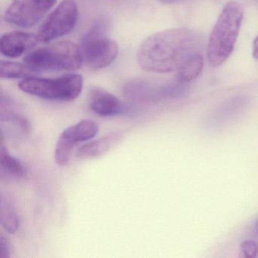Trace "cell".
I'll list each match as a JSON object with an SVG mask.
<instances>
[{"label": "cell", "mask_w": 258, "mask_h": 258, "mask_svg": "<svg viewBox=\"0 0 258 258\" xmlns=\"http://www.w3.org/2000/svg\"><path fill=\"white\" fill-rule=\"evenodd\" d=\"M84 79L78 74H68L55 78L30 77L20 81L21 90L46 100L70 102L82 92Z\"/></svg>", "instance_id": "obj_3"}, {"label": "cell", "mask_w": 258, "mask_h": 258, "mask_svg": "<svg viewBox=\"0 0 258 258\" xmlns=\"http://www.w3.org/2000/svg\"><path fill=\"white\" fill-rule=\"evenodd\" d=\"M24 62L40 73L43 71L77 70L82 66L80 48L72 42L61 41L30 52Z\"/></svg>", "instance_id": "obj_4"}, {"label": "cell", "mask_w": 258, "mask_h": 258, "mask_svg": "<svg viewBox=\"0 0 258 258\" xmlns=\"http://www.w3.org/2000/svg\"><path fill=\"white\" fill-rule=\"evenodd\" d=\"M244 17V9L239 3L230 1L223 7L208 40L207 55L210 64L218 67L233 52Z\"/></svg>", "instance_id": "obj_2"}, {"label": "cell", "mask_w": 258, "mask_h": 258, "mask_svg": "<svg viewBox=\"0 0 258 258\" xmlns=\"http://www.w3.org/2000/svg\"><path fill=\"white\" fill-rule=\"evenodd\" d=\"M203 68V58L200 52L190 56L178 71V78L182 83H188L196 79Z\"/></svg>", "instance_id": "obj_14"}, {"label": "cell", "mask_w": 258, "mask_h": 258, "mask_svg": "<svg viewBox=\"0 0 258 258\" xmlns=\"http://www.w3.org/2000/svg\"><path fill=\"white\" fill-rule=\"evenodd\" d=\"M123 137L122 131H114L105 137L81 146L77 150L76 157L80 159H92L102 156Z\"/></svg>", "instance_id": "obj_11"}, {"label": "cell", "mask_w": 258, "mask_h": 258, "mask_svg": "<svg viewBox=\"0 0 258 258\" xmlns=\"http://www.w3.org/2000/svg\"><path fill=\"white\" fill-rule=\"evenodd\" d=\"M241 253L246 258H255L258 255V244L253 240H247L241 244Z\"/></svg>", "instance_id": "obj_16"}, {"label": "cell", "mask_w": 258, "mask_h": 258, "mask_svg": "<svg viewBox=\"0 0 258 258\" xmlns=\"http://www.w3.org/2000/svg\"><path fill=\"white\" fill-rule=\"evenodd\" d=\"M57 0H13L5 13L6 21L22 28L38 23Z\"/></svg>", "instance_id": "obj_8"}, {"label": "cell", "mask_w": 258, "mask_h": 258, "mask_svg": "<svg viewBox=\"0 0 258 258\" xmlns=\"http://www.w3.org/2000/svg\"><path fill=\"white\" fill-rule=\"evenodd\" d=\"M255 233L258 235V220H256V224H255Z\"/></svg>", "instance_id": "obj_20"}, {"label": "cell", "mask_w": 258, "mask_h": 258, "mask_svg": "<svg viewBox=\"0 0 258 258\" xmlns=\"http://www.w3.org/2000/svg\"><path fill=\"white\" fill-rule=\"evenodd\" d=\"M89 105L95 114L104 117L121 115L130 111V108L117 96L99 87L90 90Z\"/></svg>", "instance_id": "obj_9"}, {"label": "cell", "mask_w": 258, "mask_h": 258, "mask_svg": "<svg viewBox=\"0 0 258 258\" xmlns=\"http://www.w3.org/2000/svg\"><path fill=\"white\" fill-rule=\"evenodd\" d=\"M36 74H37L36 71L25 64L9 61H2L0 64L1 78L6 79L28 78L30 77H34Z\"/></svg>", "instance_id": "obj_15"}, {"label": "cell", "mask_w": 258, "mask_h": 258, "mask_svg": "<svg viewBox=\"0 0 258 258\" xmlns=\"http://www.w3.org/2000/svg\"><path fill=\"white\" fill-rule=\"evenodd\" d=\"M0 173L1 177L13 180H19L26 174L25 166L10 154L2 138L0 145Z\"/></svg>", "instance_id": "obj_12"}, {"label": "cell", "mask_w": 258, "mask_h": 258, "mask_svg": "<svg viewBox=\"0 0 258 258\" xmlns=\"http://www.w3.org/2000/svg\"><path fill=\"white\" fill-rule=\"evenodd\" d=\"M252 55H253V58L258 60V36L255 38L254 41L253 43V48H252Z\"/></svg>", "instance_id": "obj_18"}, {"label": "cell", "mask_w": 258, "mask_h": 258, "mask_svg": "<svg viewBox=\"0 0 258 258\" xmlns=\"http://www.w3.org/2000/svg\"><path fill=\"white\" fill-rule=\"evenodd\" d=\"M0 222L3 227L9 233H16L19 229V218L17 211L11 201L4 195L1 196Z\"/></svg>", "instance_id": "obj_13"}, {"label": "cell", "mask_w": 258, "mask_h": 258, "mask_svg": "<svg viewBox=\"0 0 258 258\" xmlns=\"http://www.w3.org/2000/svg\"><path fill=\"white\" fill-rule=\"evenodd\" d=\"M78 19V8L75 0H64L49 15L39 29L37 38L49 43L67 35L75 28Z\"/></svg>", "instance_id": "obj_6"}, {"label": "cell", "mask_w": 258, "mask_h": 258, "mask_svg": "<svg viewBox=\"0 0 258 258\" xmlns=\"http://www.w3.org/2000/svg\"><path fill=\"white\" fill-rule=\"evenodd\" d=\"M38 42L37 37L28 33L22 31L7 33L1 37L0 52L8 58H19L34 49Z\"/></svg>", "instance_id": "obj_10"}, {"label": "cell", "mask_w": 258, "mask_h": 258, "mask_svg": "<svg viewBox=\"0 0 258 258\" xmlns=\"http://www.w3.org/2000/svg\"><path fill=\"white\" fill-rule=\"evenodd\" d=\"M105 22H97L82 37L83 61L93 70H99L114 62L118 55V45L105 33Z\"/></svg>", "instance_id": "obj_5"}, {"label": "cell", "mask_w": 258, "mask_h": 258, "mask_svg": "<svg viewBox=\"0 0 258 258\" xmlns=\"http://www.w3.org/2000/svg\"><path fill=\"white\" fill-rule=\"evenodd\" d=\"M202 46V37L193 30H166L152 34L142 43L137 61L146 72L170 73L179 71L190 56L200 52Z\"/></svg>", "instance_id": "obj_1"}, {"label": "cell", "mask_w": 258, "mask_h": 258, "mask_svg": "<svg viewBox=\"0 0 258 258\" xmlns=\"http://www.w3.org/2000/svg\"><path fill=\"white\" fill-rule=\"evenodd\" d=\"M99 129V125L93 120H83L64 130L55 147V158L57 164L61 167L67 165L75 146L91 140L98 134Z\"/></svg>", "instance_id": "obj_7"}, {"label": "cell", "mask_w": 258, "mask_h": 258, "mask_svg": "<svg viewBox=\"0 0 258 258\" xmlns=\"http://www.w3.org/2000/svg\"><path fill=\"white\" fill-rule=\"evenodd\" d=\"M159 1L164 4H173L177 3L179 0H159Z\"/></svg>", "instance_id": "obj_19"}, {"label": "cell", "mask_w": 258, "mask_h": 258, "mask_svg": "<svg viewBox=\"0 0 258 258\" xmlns=\"http://www.w3.org/2000/svg\"><path fill=\"white\" fill-rule=\"evenodd\" d=\"M11 256L10 244L8 239L4 235L0 237V258H10Z\"/></svg>", "instance_id": "obj_17"}]
</instances>
